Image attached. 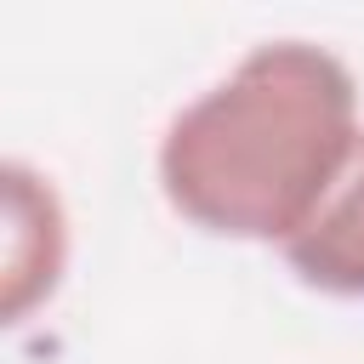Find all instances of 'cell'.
<instances>
[{
  "mask_svg": "<svg viewBox=\"0 0 364 364\" xmlns=\"http://www.w3.org/2000/svg\"><path fill=\"white\" fill-rule=\"evenodd\" d=\"M358 136L353 68L313 40H267L176 108L159 136V193L199 233L284 245Z\"/></svg>",
  "mask_w": 364,
  "mask_h": 364,
  "instance_id": "cell-1",
  "label": "cell"
},
{
  "mask_svg": "<svg viewBox=\"0 0 364 364\" xmlns=\"http://www.w3.org/2000/svg\"><path fill=\"white\" fill-rule=\"evenodd\" d=\"M6 318L23 324L51 290L63 284L68 267V216L51 188L23 159H6Z\"/></svg>",
  "mask_w": 364,
  "mask_h": 364,
  "instance_id": "cell-2",
  "label": "cell"
},
{
  "mask_svg": "<svg viewBox=\"0 0 364 364\" xmlns=\"http://www.w3.org/2000/svg\"><path fill=\"white\" fill-rule=\"evenodd\" d=\"M279 256L307 290L364 301V136L318 199V210L279 245Z\"/></svg>",
  "mask_w": 364,
  "mask_h": 364,
  "instance_id": "cell-3",
  "label": "cell"
}]
</instances>
